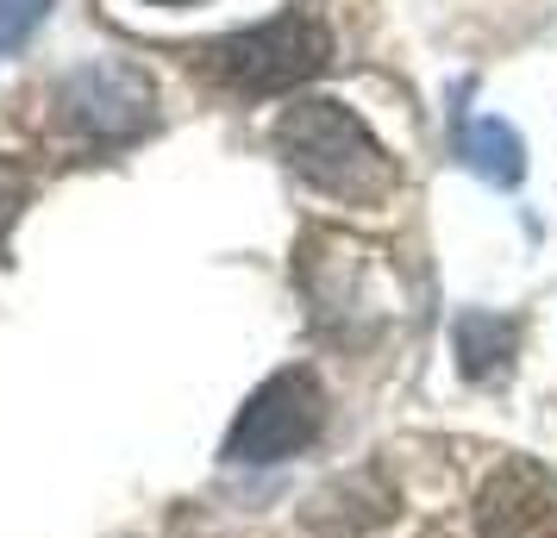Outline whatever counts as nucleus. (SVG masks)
Returning <instances> with one entry per match:
<instances>
[{"label":"nucleus","mask_w":557,"mask_h":538,"mask_svg":"<svg viewBox=\"0 0 557 538\" xmlns=\"http://www.w3.org/2000/svg\"><path fill=\"white\" fill-rule=\"evenodd\" d=\"M470 151H476V163L488 170V176H520V145H513V132L495 126V120H482L476 132H470Z\"/></svg>","instance_id":"20e7f679"},{"label":"nucleus","mask_w":557,"mask_h":538,"mask_svg":"<svg viewBox=\"0 0 557 538\" xmlns=\"http://www.w3.org/2000/svg\"><path fill=\"white\" fill-rule=\"evenodd\" d=\"M151 7H195V0H151Z\"/></svg>","instance_id":"0eeeda50"},{"label":"nucleus","mask_w":557,"mask_h":538,"mask_svg":"<svg viewBox=\"0 0 557 538\" xmlns=\"http://www.w3.org/2000/svg\"><path fill=\"white\" fill-rule=\"evenodd\" d=\"M20 207H26V170H13V163H0V232L20 220Z\"/></svg>","instance_id":"423d86ee"},{"label":"nucleus","mask_w":557,"mask_h":538,"mask_svg":"<svg viewBox=\"0 0 557 538\" xmlns=\"http://www.w3.org/2000/svg\"><path fill=\"white\" fill-rule=\"evenodd\" d=\"M38 13H45V0H0V51H13L38 26Z\"/></svg>","instance_id":"39448f33"},{"label":"nucleus","mask_w":557,"mask_h":538,"mask_svg":"<svg viewBox=\"0 0 557 538\" xmlns=\"http://www.w3.org/2000/svg\"><path fill=\"white\" fill-rule=\"evenodd\" d=\"M282 151L301 170L313 188L345 195V201H382L395 188V163L382 157V145L370 138V126L357 120L351 107L338 101H301L282 113Z\"/></svg>","instance_id":"f257e3e1"},{"label":"nucleus","mask_w":557,"mask_h":538,"mask_svg":"<svg viewBox=\"0 0 557 538\" xmlns=\"http://www.w3.org/2000/svg\"><path fill=\"white\" fill-rule=\"evenodd\" d=\"M70 113L82 126H101V132H132L151 107V82L126 70V63H95V70H76L70 76Z\"/></svg>","instance_id":"7ed1b4c3"},{"label":"nucleus","mask_w":557,"mask_h":538,"mask_svg":"<svg viewBox=\"0 0 557 538\" xmlns=\"http://www.w3.org/2000/svg\"><path fill=\"white\" fill-rule=\"evenodd\" d=\"M326 63H332V32L307 7H288V13L263 20V26L207 45V70L220 82H232V88H251V95L295 88V82L320 76Z\"/></svg>","instance_id":"f03ea898"}]
</instances>
